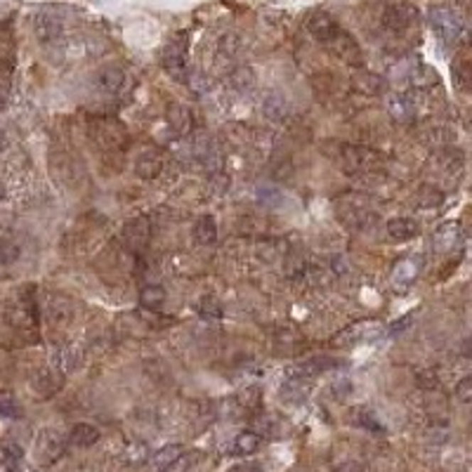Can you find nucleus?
I'll use <instances>...</instances> for the list:
<instances>
[{"mask_svg": "<svg viewBox=\"0 0 472 472\" xmlns=\"http://www.w3.org/2000/svg\"><path fill=\"white\" fill-rule=\"evenodd\" d=\"M420 272V262L416 260V257H404V260H399L395 264L392 269V284L397 291H407L409 286L416 281Z\"/></svg>", "mask_w": 472, "mask_h": 472, "instance_id": "6e6552de", "label": "nucleus"}, {"mask_svg": "<svg viewBox=\"0 0 472 472\" xmlns=\"http://www.w3.org/2000/svg\"><path fill=\"white\" fill-rule=\"evenodd\" d=\"M163 69L168 76H173L180 83H189V69H187V57H184V41H175L166 48L163 53Z\"/></svg>", "mask_w": 472, "mask_h": 472, "instance_id": "7ed1b4c3", "label": "nucleus"}, {"mask_svg": "<svg viewBox=\"0 0 472 472\" xmlns=\"http://www.w3.org/2000/svg\"><path fill=\"white\" fill-rule=\"evenodd\" d=\"M456 397H458V402H463V404L472 402V378L470 375L458 380V385H456Z\"/></svg>", "mask_w": 472, "mask_h": 472, "instance_id": "2f4dec72", "label": "nucleus"}, {"mask_svg": "<svg viewBox=\"0 0 472 472\" xmlns=\"http://www.w3.org/2000/svg\"><path fill=\"white\" fill-rule=\"evenodd\" d=\"M413 323V316L411 314H404L399 321H395L392 326H390V336H397V333H404L407 328H411Z\"/></svg>", "mask_w": 472, "mask_h": 472, "instance_id": "72a5a7b5", "label": "nucleus"}, {"mask_svg": "<svg viewBox=\"0 0 472 472\" xmlns=\"http://www.w3.org/2000/svg\"><path fill=\"white\" fill-rule=\"evenodd\" d=\"M182 451H184L182 444H168V446H163V449H159V451L149 458V463H151V466L156 468V470H163L166 466H171L175 458H180Z\"/></svg>", "mask_w": 472, "mask_h": 472, "instance_id": "a878e982", "label": "nucleus"}, {"mask_svg": "<svg viewBox=\"0 0 472 472\" xmlns=\"http://www.w3.org/2000/svg\"><path fill=\"white\" fill-rule=\"evenodd\" d=\"M463 243V230L458 222H446L441 225L437 232L432 236V248L437 250V253H454L456 248H461Z\"/></svg>", "mask_w": 472, "mask_h": 472, "instance_id": "39448f33", "label": "nucleus"}, {"mask_svg": "<svg viewBox=\"0 0 472 472\" xmlns=\"http://www.w3.org/2000/svg\"><path fill=\"white\" fill-rule=\"evenodd\" d=\"M387 114L397 123H411L416 116V104L407 92H395L387 97Z\"/></svg>", "mask_w": 472, "mask_h": 472, "instance_id": "0eeeda50", "label": "nucleus"}, {"mask_svg": "<svg viewBox=\"0 0 472 472\" xmlns=\"http://www.w3.org/2000/svg\"><path fill=\"white\" fill-rule=\"evenodd\" d=\"M24 451L17 444H0V472H19Z\"/></svg>", "mask_w": 472, "mask_h": 472, "instance_id": "aec40b11", "label": "nucleus"}, {"mask_svg": "<svg viewBox=\"0 0 472 472\" xmlns=\"http://www.w3.org/2000/svg\"><path fill=\"white\" fill-rule=\"evenodd\" d=\"M307 31L319 43H326L328 45V43L340 33V24H338L328 12H314L312 17L307 19Z\"/></svg>", "mask_w": 472, "mask_h": 472, "instance_id": "20e7f679", "label": "nucleus"}, {"mask_svg": "<svg viewBox=\"0 0 472 472\" xmlns=\"http://www.w3.org/2000/svg\"><path fill=\"white\" fill-rule=\"evenodd\" d=\"M387 234L397 241H409L418 234V225L411 218H392L387 220Z\"/></svg>", "mask_w": 472, "mask_h": 472, "instance_id": "a211bd4d", "label": "nucleus"}, {"mask_svg": "<svg viewBox=\"0 0 472 472\" xmlns=\"http://www.w3.org/2000/svg\"><path fill=\"white\" fill-rule=\"evenodd\" d=\"M189 466H191V458L189 456H180V458H175L171 466H166L163 470H159V472H187L189 470Z\"/></svg>", "mask_w": 472, "mask_h": 472, "instance_id": "473e14b6", "label": "nucleus"}, {"mask_svg": "<svg viewBox=\"0 0 472 472\" xmlns=\"http://www.w3.org/2000/svg\"><path fill=\"white\" fill-rule=\"evenodd\" d=\"M411 19H413V10L409 5H392L382 14V21H385L390 31H402V28H407L411 24Z\"/></svg>", "mask_w": 472, "mask_h": 472, "instance_id": "ddd939ff", "label": "nucleus"}, {"mask_svg": "<svg viewBox=\"0 0 472 472\" xmlns=\"http://www.w3.org/2000/svg\"><path fill=\"white\" fill-rule=\"evenodd\" d=\"M161 168H163V163H161V156L156 151H144L137 156L135 173L142 177V180H154V177H159Z\"/></svg>", "mask_w": 472, "mask_h": 472, "instance_id": "2eb2a0df", "label": "nucleus"}, {"mask_svg": "<svg viewBox=\"0 0 472 472\" xmlns=\"http://www.w3.org/2000/svg\"><path fill=\"white\" fill-rule=\"evenodd\" d=\"M328 45L333 48V53L340 57V59H345L348 64H359V62H361L359 45L354 43V38H352L348 31H343V28H340V33H338L336 38L328 43Z\"/></svg>", "mask_w": 472, "mask_h": 472, "instance_id": "9d476101", "label": "nucleus"}, {"mask_svg": "<svg viewBox=\"0 0 472 472\" xmlns=\"http://www.w3.org/2000/svg\"><path fill=\"white\" fill-rule=\"evenodd\" d=\"M123 80H125V73H123V69H118V66H104V69H100V73H97L100 90H104L109 95L121 90Z\"/></svg>", "mask_w": 472, "mask_h": 472, "instance_id": "dca6fc26", "label": "nucleus"}, {"mask_svg": "<svg viewBox=\"0 0 472 472\" xmlns=\"http://www.w3.org/2000/svg\"><path fill=\"white\" fill-rule=\"evenodd\" d=\"M62 382H64V378H62V373H59L57 368H45V371H41L38 378H36V387L45 390L43 397H50L62 387Z\"/></svg>", "mask_w": 472, "mask_h": 472, "instance_id": "b1692460", "label": "nucleus"}, {"mask_svg": "<svg viewBox=\"0 0 472 472\" xmlns=\"http://www.w3.org/2000/svg\"><path fill=\"white\" fill-rule=\"evenodd\" d=\"M352 420H354V423H357L359 427H366V430H371V432H385V427L380 425V420L375 418V416H373V411H371V409H366V407L354 409Z\"/></svg>", "mask_w": 472, "mask_h": 472, "instance_id": "bb28decb", "label": "nucleus"}, {"mask_svg": "<svg viewBox=\"0 0 472 472\" xmlns=\"http://www.w3.org/2000/svg\"><path fill=\"white\" fill-rule=\"evenodd\" d=\"M19 416V404L14 399L12 392L3 390L0 392V418H17Z\"/></svg>", "mask_w": 472, "mask_h": 472, "instance_id": "c85d7f7f", "label": "nucleus"}, {"mask_svg": "<svg viewBox=\"0 0 472 472\" xmlns=\"http://www.w3.org/2000/svg\"><path fill=\"white\" fill-rule=\"evenodd\" d=\"M255 198H257V203L264 205V208H279V205L284 203V194L277 184H257Z\"/></svg>", "mask_w": 472, "mask_h": 472, "instance_id": "5701e85b", "label": "nucleus"}, {"mask_svg": "<svg viewBox=\"0 0 472 472\" xmlns=\"http://www.w3.org/2000/svg\"><path fill=\"white\" fill-rule=\"evenodd\" d=\"M262 114L269 121H284L286 114H289V102L281 92H269L262 102Z\"/></svg>", "mask_w": 472, "mask_h": 472, "instance_id": "f3484780", "label": "nucleus"}, {"mask_svg": "<svg viewBox=\"0 0 472 472\" xmlns=\"http://www.w3.org/2000/svg\"><path fill=\"white\" fill-rule=\"evenodd\" d=\"M203 316H213V319H220L222 316V307H220V302L215 298H210V295H205L201 300V305H198Z\"/></svg>", "mask_w": 472, "mask_h": 472, "instance_id": "7c9ffc66", "label": "nucleus"}, {"mask_svg": "<svg viewBox=\"0 0 472 472\" xmlns=\"http://www.w3.org/2000/svg\"><path fill=\"white\" fill-rule=\"evenodd\" d=\"M139 305L149 309V312H159L166 305V291L161 286H144L139 291Z\"/></svg>", "mask_w": 472, "mask_h": 472, "instance_id": "4be33fe9", "label": "nucleus"}, {"mask_svg": "<svg viewBox=\"0 0 472 472\" xmlns=\"http://www.w3.org/2000/svg\"><path fill=\"white\" fill-rule=\"evenodd\" d=\"M5 109V97H0V112Z\"/></svg>", "mask_w": 472, "mask_h": 472, "instance_id": "58836bf2", "label": "nucleus"}, {"mask_svg": "<svg viewBox=\"0 0 472 472\" xmlns=\"http://www.w3.org/2000/svg\"><path fill=\"white\" fill-rule=\"evenodd\" d=\"M19 257V246L12 239H0V262L10 264Z\"/></svg>", "mask_w": 472, "mask_h": 472, "instance_id": "c756f323", "label": "nucleus"}, {"mask_svg": "<svg viewBox=\"0 0 472 472\" xmlns=\"http://www.w3.org/2000/svg\"><path fill=\"white\" fill-rule=\"evenodd\" d=\"M352 85H354V90L366 95V97H378V95L385 92V87H387L385 78H380L378 73H371V71L357 73V76L352 78Z\"/></svg>", "mask_w": 472, "mask_h": 472, "instance_id": "1a4fd4ad", "label": "nucleus"}, {"mask_svg": "<svg viewBox=\"0 0 472 472\" xmlns=\"http://www.w3.org/2000/svg\"><path fill=\"white\" fill-rule=\"evenodd\" d=\"M97 441H100V430L90 423H76L69 434V444L80 446V449H87V446L97 444Z\"/></svg>", "mask_w": 472, "mask_h": 472, "instance_id": "4468645a", "label": "nucleus"}, {"mask_svg": "<svg viewBox=\"0 0 472 472\" xmlns=\"http://www.w3.org/2000/svg\"><path fill=\"white\" fill-rule=\"evenodd\" d=\"M336 472H364V468H361L359 463L348 461V463H340V466L336 468Z\"/></svg>", "mask_w": 472, "mask_h": 472, "instance_id": "c9c22d12", "label": "nucleus"}, {"mask_svg": "<svg viewBox=\"0 0 472 472\" xmlns=\"http://www.w3.org/2000/svg\"><path fill=\"white\" fill-rule=\"evenodd\" d=\"M409 80L418 87V90H430V87H434V85L439 83L437 73H434L430 66H425V64L413 66V69L409 71Z\"/></svg>", "mask_w": 472, "mask_h": 472, "instance_id": "412c9836", "label": "nucleus"}, {"mask_svg": "<svg viewBox=\"0 0 472 472\" xmlns=\"http://www.w3.org/2000/svg\"><path fill=\"white\" fill-rule=\"evenodd\" d=\"M33 28H36V38H38L41 43H50L62 33V17H59L57 12L43 10L36 14Z\"/></svg>", "mask_w": 472, "mask_h": 472, "instance_id": "423d86ee", "label": "nucleus"}, {"mask_svg": "<svg viewBox=\"0 0 472 472\" xmlns=\"http://www.w3.org/2000/svg\"><path fill=\"white\" fill-rule=\"evenodd\" d=\"M125 461L130 463V466H142V463L149 461V449L142 441H132V444L125 449Z\"/></svg>", "mask_w": 472, "mask_h": 472, "instance_id": "cd10ccee", "label": "nucleus"}, {"mask_svg": "<svg viewBox=\"0 0 472 472\" xmlns=\"http://www.w3.org/2000/svg\"><path fill=\"white\" fill-rule=\"evenodd\" d=\"M260 463H241V466H234L227 472H260Z\"/></svg>", "mask_w": 472, "mask_h": 472, "instance_id": "f704fd0d", "label": "nucleus"}, {"mask_svg": "<svg viewBox=\"0 0 472 472\" xmlns=\"http://www.w3.org/2000/svg\"><path fill=\"white\" fill-rule=\"evenodd\" d=\"M260 444H262L260 434L246 430V432L236 434V439L232 441V454L234 456H250V454H255L257 449H260Z\"/></svg>", "mask_w": 472, "mask_h": 472, "instance_id": "6ab92c4d", "label": "nucleus"}, {"mask_svg": "<svg viewBox=\"0 0 472 472\" xmlns=\"http://www.w3.org/2000/svg\"><path fill=\"white\" fill-rule=\"evenodd\" d=\"M66 446H69V437L50 427V430H43L36 441V456L41 458V463H55L57 458H62Z\"/></svg>", "mask_w": 472, "mask_h": 472, "instance_id": "f03ea898", "label": "nucleus"}, {"mask_svg": "<svg viewBox=\"0 0 472 472\" xmlns=\"http://www.w3.org/2000/svg\"><path fill=\"white\" fill-rule=\"evenodd\" d=\"M331 366H336L333 359H328V357H316V359H307V361H302V364H298L295 368H291L289 375H295V378L309 380V378H314V375L328 371Z\"/></svg>", "mask_w": 472, "mask_h": 472, "instance_id": "f8f14e48", "label": "nucleus"}, {"mask_svg": "<svg viewBox=\"0 0 472 472\" xmlns=\"http://www.w3.org/2000/svg\"><path fill=\"white\" fill-rule=\"evenodd\" d=\"M430 21H432L434 33L439 36V41H444L451 45V43L461 38V33H463L461 17L454 10H449V7H434L430 14Z\"/></svg>", "mask_w": 472, "mask_h": 472, "instance_id": "f257e3e1", "label": "nucleus"}, {"mask_svg": "<svg viewBox=\"0 0 472 472\" xmlns=\"http://www.w3.org/2000/svg\"><path fill=\"white\" fill-rule=\"evenodd\" d=\"M194 236L198 239V243H215L218 239V225L213 215H203L196 220V227H194Z\"/></svg>", "mask_w": 472, "mask_h": 472, "instance_id": "393cba45", "label": "nucleus"}, {"mask_svg": "<svg viewBox=\"0 0 472 472\" xmlns=\"http://www.w3.org/2000/svg\"><path fill=\"white\" fill-rule=\"evenodd\" d=\"M3 196H5V187L0 184V201H3Z\"/></svg>", "mask_w": 472, "mask_h": 472, "instance_id": "4c0bfd02", "label": "nucleus"}, {"mask_svg": "<svg viewBox=\"0 0 472 472\" xmlns=\"http://www.w3.org/2000/svg\"><path fill=\"white\" fill-rule=\"evenodd\" d=\"M5 144H7V139H5V135H3V132H0V151L5 149Z\"/></svg>", "mask_w": 472, "mask_h": 472, "instance_id": "e433bc0d", "label": "nucleus"}, {"mask_svg": "<svg viewBox=\"0 0 472 472\" xmlns=\"http://www.w3.org/2000/svg\"><path fill=\"white\" fill-rule=\"evenodd\" d=\"M168 125L173 128L175 135H189L191 128H194V116H191V112L187 107L182 104H173L171 109H168Z\"/></svg>", "mask_w": 472, "mask_h": 472, "instance_id": "9b49d317", "label": "nucleus"}]
</instances>
